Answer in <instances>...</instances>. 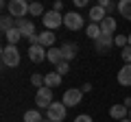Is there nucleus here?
Wrapping results in <instances>:
<instances>
[{
  "mask_svg": "<svg viewBox=\"0 0 131 122\" xmlns=\"http://www.w3.org/2000/svg\"><path fill=\"white\" fill-rule=\"evenodd\" d=\"M0 57H2V63L7 68H18L20 66V50L18 46H9L7 44L2 50H0Z\"/></svg>",
  "mask_w": 131,
  "mask_h": 122,
  "instance_id": "1",
  "label": "nucleus"
},
{
  "mask_svg": "<svg viewBox=\"0 0 131 122\" xmlns=\"http://www.w3.org/2000/svg\"><path fill=\"white\" fill-rule=\"evenodd\" d=\"M31 13V5L26 0H11L9 2V15L13 20H22Z\"/></svg>",
  "mask_w": 131,
  "mask_h": 122,
  "instance_id": "2",
  "label": "nucleus"
},
{
  "mask_svg": "<svg viewBox=\"0 0 131 122\" xmlns=\"http://www.w3.org/2000/svg\"><path fill=\"white\" fill-rule=\"evenodd\" d=\"M66 113H68V107L63 103H52L50 107L46 109V120L50 122H66Z\"/></svg>",
  "mask_w": 131,
  "mask_h": 122,
  "instance_id": "3",
  "label": "nucleus"
},
{
  "mask_svg": "<svg viewBox=\"0 0 131 122\" xmlns=\"http://www.w3.org/2000/svg\"><path fill=\"white\" fill-rule=\"evenodd\" d=\"M55 103V98H52V89L50 87H39L37 89V94H35V105H37L39 109H48L50 105Z\"/></svg>",
  "mask_w": 131,
  "mask_h": 122,
  "instance_id": "4",
  "label": "nucleus"
},
{
  "mask_svg": "<svg viewBox=\"0 0 131 122\" xmlns=\"http://www.w3.org/2000/svg\"><path fill=\"white\" fill-rule=\"evenodd\" d=\"M15 28H18V31H20V35H22V37H26L28 42H31L33 37H37V33H35V24H33L28 18L15 20Z\"/></svg>",
  "mask_w": 131,
  "mask_h": 122,
  "instance_id": "5",
  "label": "nucleus"
},
{
  "mask_svg": "<svg viewBox=\"0 0 131 122\" xmlns=\"http://www.w3.org/2000/svg\"><path fill=\"white\" fill-rule=\"evenodd\" d=\"M44 26H46V31H55V28H59L61 24H63V15L59 13V11H46L42 18Z\"/></svg>",
  "mask_w": 131,
  "mask_h": 122,
  "instance_id": "6",
  "label": "nucleus"
},
{
  "mask_svg": "<svg viewBox=\"0 0 131 122\" xmlns=\"http://www.w3.org/2000/svg\"><path fill=\"white\" fill-rule=\"evenodd\" d=\"M81 98H83V92H81L79 87H72V89H66L61 103H63L66 107H77V105L81 103Z\"/></svg>",
  "mask_w": 131,
  "mask_h": 122,
  "instance_id": "7",
  "label": "nucleus"
},
{
  "mask_svg": "<svg viewBox=\"0 0 131 122\" xmlns=\"http://www.w3.org/2000/svg\"><path fill=\"white\" fill-rule=\"evenodd\" d=\"M63 24L70 31H79V28H83V15H79L77 11H70L63 15Z\"/></svg>",
  "mask_w": 131,
  "mask_h": 122,
  "instance_id": "8",
  "label": "nucleus"
},
{
  "mask_svg": "<svg viewBox=\"0 0 131 122\" xmlns=\"http://www.w3.org/2000/svg\"><path fill=\"white\" fill-rule=\"evenodd\" d=\"M114 46V35H101V37L94 42V48H96V52H101V55H107L109 50H112Z\"/></svg>",
  "mask_w": 131,
  "mask_h": 122,
  "instance_id": "9",
  "label": "nucleus"
},
{
  "mask_svg": "<svg viewBox=\"0 0 131 122\" xmlns=\"http://www.w3.org/2000/svg\"><path fill=\"white\" fill-rule=\"evenodd\" d=\"M28 59H31L33 63H42V61L46 59V48L39 46V44H35V46H28Z\"/></svg>",
  "mask_w": 131,
  "mask_h": 122,
  "instance_id": "10",
  "label": "nucleus"
},
{
  "mask_svg": "<svg viewBox=\"0 0 131 122\" xmlns=\"http://www.w3.org/2000/svg\"><path fill=\"white\" fill-rule=\"evenodd\" d=\"M55 42H57V35L52 33V31H44V33H39V37H37V44L44 46L46 50L48 48H55Z\"/></svg>",
  "mask_w": 131,
  "mask_h": 122,
  "instance_id": "11",
  "label": "nucleus"
},
{
  "mask_svg": "<svg viewBox=\"0 0 131 122\" xmlns=\"http://www.w3.org/2000/svg\"><path fill=\"white\" fill-rule=\"evenodd\" d=\"M118 85L131 87V63H125V66L118 70Z\"/></svg>",
  "mask_w": 131,
  "mask_h": 122,
  "instance_id": "12",
  "label": "nucleus"
},
{
  "mask_svg": "<svg viewBox=\"0 0 131 122\" xmlns=\"http://www.w3.org/2000/svg\"><path fill=\"white\" fill-rule=\"evenodd\" d=\"M88 18H90V22H92V24H101L105 18H107V11H105L101 5H96V7L90 9V15H88Z\"/></svg>",
  "mask_w": 131,
  "mask_h": 122,
  "instance_id": "13",
  "label": "nucleus"
},
{
  "mask_svg": "<svg viewBox=\"0 0 131 122\" xmlns=\"http://www.w3.org/2000/svg\"><path fill=\"white\" fill-rule=\"evenodd\" d=\"M98 26H101V33H103V35H114V33H116V28H118V24H116V20H114L112 15H107Z\"/></svg>",
  "mask_w": 131,
  "mask_h": 122,
  "instance_id": "14",
  "label": "nucleus"
},
{
  "mask_svg": "<svg viewBox=\"0 0 131 122\" xmlns=\"http://www.w3.org/2000/svg\"><path fill=\"white\" fill-rule=\"evenodd\" d=\"M109 116L114 118V120H127V116H129V109L125 107V105H112V109H109Z\"/></svg>",
  "mask_w": 131,
  "mask_h": 122,
  "instance_id": "15",
  "label": "nucleus"
},
{
  "mask_svg": "<svg viewBox=\"0 0 131 122\" xmlns=\"http://www.w3.org/2000/svg\"><path fill=\"white\" fill-rule=\"evenodd\" d=\"M61 55H63V61H72L77 57V44L63 42V44H61Z\"/></svg>",
  "mask_w": 131,
  "mask_h": 122,
  "instance_id": "16",
  "label": "nucleus"
},
{
  "mask_svg": "<svg viewBox=\"0 0 131 122\" xmlns=\"http://www.w3.org/2000/svg\"><path fill=\"white\" fill-rule=\"evenodd\" d=\"M46 59L50 61V63H55V66H59L61 61H63V55H61V48H48L46 50Z\"/></svg>",
  "mask_w": 131,
  "mask_h": 122,
  "instance_id": "17",
  "label": "nucleus"
},
{
  "mask_svg": "<svg viewBox=\"0 0 131 122\" xmlns=\"http://www.w3.org/2000/svg\"><path fill=\"white\" fill-rule=\"evenodd\" d=\"M44 85L46 87H59L61 85V74H57V72H48V74H44Z\"/></svg>",
  "mask_w": 131,
  "mask_h": 122,
  "instance_id": "18",
  "label": "nucleus"
},
{
  "mask_svg": "<svg viewBox=\"0 0 131 122\" xmlns=\"http://www.w3.org/2000/svg\"><path fill=\"white\" fill-rule=\"evenodd\" d=\"M118 13L125 20H131V0H120L118 2Z\"/></svg>",
  "mask_w": 131,
  "mask_h": 122,
  "instance_id": "19",
  "label": "nucleus"
},
{
  "mask_svg": "<svg viewBox=\"0 0 131 122\" xmlns=\"http://www.w3.org/2000/svg\"><path fill=\"white\" fill-rule=\"evenodd\" d=\"M85 35H88L90 39H94V42H96L103 33H101V26H98V24H92V22H90L88 26H85Z\"/></svg>",
  "mask_w": 131,
  "mask_h": 122,
  "instance_id": "20",
  "label": "nucleus"
},
{
  "mask_svg": "<svg viewBox=\"0 0 131 122\" xmlns=\"http://www.w3.org/2000/svg\"><path fill=\"white\" fill-rule=\"evenodd\" d=\"M5 37H7V42H9V46H18V42L22 39V35H20L18 28H11V31L5 33Z\"/></svg>",
  "mask_w": 131,
  "mask_h": 122,
  "instance_id": "21",
  "label": "nucleus"
},
{
  "mask_svg": "<svg viewBox=\"0 0 131 122\" xmlns=\"http://www.w3.org/2000/svg\"><path fill=\"white\" fill-rule=\"evenodd\" d=\"M24 122H44V118H42V113L37 109H28L24 113Z\"/></svg>",
  "mask_w": 131,
  "mask_h": 122,
  "instance_id": "22",
  "label": "nucleus"
},
{
  "mask_svg": "<svg viewBox=\"0 0 131 122\" xmlns=\"http://www.w3.org/2000/svg\"><path fill=\"white\" fill-rule=\"evenodd\" d=\"M0 28H2V33H7V31L15 28V20L11 18V15H2V20H0Z\"/></svg>",
  "mask_w": 131,
  "mask_h": 122,
  "instance_id": "23",
  "label": "nucleus"
},
{
  "mask_svg": "<svg viewBox=\"0 0 131 122\" xmlns=\"http://www.w3.org/2000/svg\"><path fill=\"white\" fill-rule=\"evenodd\" d=\"M44 13H46V11H44L42 2H33V5H31V15H42V18H44Z\"/></svg>",
  "mask_w": 131,
  "mask_h": 122,
  "instance_id": "24",
  "label": "nucleus"
},
{
  "mask_svg": "<svg viewBox=\"0 0 131 122\" xmlns=\"http://www.w3.org/2000/svg\"><path fill=\"white\" fill-rule=\"evenodd\" d=\"M98 5L103 7V9L107 11V13H112L114 9H118V5H116V2H109V0H101V2H98Z\"/></svg>",
  "mask_w": 131,
  "mask_h": 122,
  "instance_id": "25",
  "label": "nucleus"
},
{
  "mask_svg": "<svg viewBox=\"0 0 131 122\" xmlns=\"http://www.w3.org/2000/svg\"><path fill=\"white\" fill-rule=\"evenodd\" d=\"M114 46H118V48H125V46H129V39H127L125 35H118V37H114Z\"/></svg>",
  "mask_w": 131,
  "mask_h": 122,
  "instance_id": "26",
  "label": "nucleus"
},
{
  "mask_svg": "<svg viewBox=\"0 0 131 122\" xmlns=\"http://www.w3.org/2000/svg\"><path fill=\"white\" fill-rule=\"evenodd\" d=\"M31 83L35 85L37 89H39V87H44V76H42V74H33V76H31Z\"/></svg>",
  "mask_w": 131,
  "mask_h": 122,
  "instance_id": "27",
  "label": "nucleus"
},
{
  "mask_svg": "<svg viewBox=\"0 0 131 122\" xmlns=\"http://www.w3.org/2000/svg\"><path fill=\"white\" fill-rule=\"evenodd\" d=\"M57 68V74H61V76H63V74H68V70H70V68H68V61H61V63H59V66H55Z\"/></svg>",
  "mask_w": 131,
  "mask_h": 122,
  "instance_id": "28",
  "label": "nucleus"
},
{
  "mask_svg": "<svg viewBox=\"0 0 131 122\" xmlns=\"http://www.w3.org/2000/svg\"><path fill=\"white\" fill-rule=\"evenodd\" d=\"M120 55H122V59H125V63H131V46H125Z\"/></svg>",
  "mask_w": 131,
  "mask_h": 122,
  "instance_id": "29",
  "label": "nucleus"
},
{
  "mask_svg": "<svg viewBox=\"0 0 131 122\" xmlns=\"http://www.w3.org/2000/svg\"><path fill=\"white\" fill-rule=\"evenodd\" d=\"M74 122H92V116H88V113H81V116L74 118Z\"/></svg>",
  "mask_w": 131,
  "mask_h": 122,
  "instance_id": "30",
  "label": "nucleus"
},
{
  "mask_svg": "<svg viewBox=\"0 0 131 122\" xmlns=\"http://www.w3.org/2000/svg\"><path fill=\"white\" fill-rule=\"evenodd\" d=\"M125 107L131 111V96H127V98H125Z\"/></svg>",
  "mask_w": 131,
  "mask_h": 122,
  "instance_id": "31",
  "label": "nucleus"
},
{
  "mask_svg": "<svg viewBox=\"0 0 131 122\" xmlns=\"http://www.w3.org/2000/svg\"><path fill=\"white\" fill-rule=\"evenodd\" d=\"M74 5L77 7H85V5H88V0H74Z\"/></svg>",
  "mask_w": 131,
  "mask_h": 122,
  "instance_id": "32",
  "label": "nucleus"
},
{
  "mask_svg": "<svg viewBox=\"0 0 131 122\" xmlns=\"http://www.w3.org/2000/svg\"><path fill=\"white\" fill-rule=\"evenodd\" d=\"M90 89H92V85H90V83H85L83 87H81V92H83V94H85V92H90Z\"/></svg>",
  "mask_w": 131,
  "mask_h": 122,
  "instance_id": "33",
  "label": "nucleus"
},
{
  "mask_svg": "<svg viewBox=\"0 0 131 122\" xmlns=\"http://www.w3.org/2000/svg\"><path fill=\"white\" fill-rule=\"evenodd\" d=\"M61 7H63V5H61L59 0H57V2H55V7H52V11H61Z\"/></svg>",
  "mask_w": 131,
  "mask_h": 122,
  "instance_id": "34",
  "label": "nucleus"
},
{
  "mask_svg": "<svg viewBox=\"0 0 131 122\" xmlns=\"http://www.w3.org/2000/svg\"><path fill=\"white\" fill-rule=\"evenodd\" d=\"M127 39H129V46H131V33H129V35H127Z\"/></svg>",
  "mask_w": 131,
  "mask_h": 122,
  "instance_id": "35",
  "label": "nucleus"
},
{
  "mask_svg": "<svg viewBox=\"0 0 131 122\" xmlns=\"http://www.w3.org/2000/svg\"><path fill=\"white\" fill-rule=\"evenodd\" d=\"M120 122H131V120H129V118H127V120H120Z\"/></svg>",
  "mask_w": 131,
  "mask_h": 122,
  "instance_id": "36",
  "label": "nucleus"
},
{
  "mask_svg": "<svg viewBox=\"0 0 131 122\" xmlns=\"http://www.w3.org/2000/svg\"><path fill=\"white\" fill-rule=\"evenodd\" d=\"M129 120H131V111H129Z\"/></svg>",
  "mask_w": 131,
  "mask_h": 122,
  "instance_id": "37",
  "label": "nucleus"
},
{
  "mask_svg": "<svg viewBox=\"0 0 131 122\" xmlns=\"http://www.w3.org/2000/svg\"><path fill=\"white\" fill-rule=\"evenodd\" d=\"M44 122H50V120H44Z\"/></svg>",
  "mask_w": 131,
  "mask_h": 122,
  "instance_id": "38",
  "label": "nucleus"
}]
</instances>
